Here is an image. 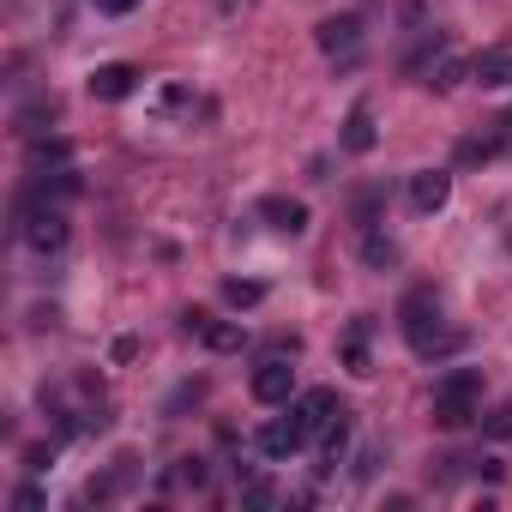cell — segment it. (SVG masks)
I'll list each match as a JSON object with an SVG mask.
<instances>
[{"label":"cell","instance_id":"obj_1","mask_svg":"<svg viewBox=\"0 0 512 512\" xmlns=\"http://www.w3.org/2000/svg\"><path fill=\"white\" fill-rule=\"evenodd\" d=\"M398 320H404V344H410L422 362H440V356L464 350V332L440 320V296H434V290H410L404 308H398Z\"/></svg>","mask_w":512,"mask_h":512},{"label":"cell","instance_id":"obj_2","mask_svg":"<svg viewBox=\"0 0 512 512\" xmlns=\"http://www.w3.org/2000/svg\"><path fill=\"white\" fill-rule=\"evenodd\" d=\"M476 398H482V368H452V374L434 386V422H440V428L476 422Z\"/></svg>","mask_w":512,"mask_h":512},{"label":"cell","instance_id":"obj_3","mask_svg":"<svg viewBox=\"0 0 512 512\" xmlns=\"http://www.w3.org/2000/svg\"><path fill=\"white\" fill-rule=\"evenodd\" d=\"M314 43H320L332 61H350V55L362 49V19H356V13H332V19L314 25Z\"/></svg>","mask_w":512,"mask_h":512},{"label":"cell","instance_id":"obj_4","mask_svg":"<svg viewBox=\"0 0 512 512\" xmlns=\"http://www.w3.org/2000/svg\"><path fill=\"white\" fill-rule=\"evenodd\" d=\"M253 446H260L266 458H290V452H302V446H308V428H302V416L290 410V416H272L260 434H253Z\"/></svg>","mask_w":512,"mask_h":512},{"label":"cell","instance_id":"obj_5","mask_svg":"<svg viewBox=\"0 0 512 512\" xmlns=\"http://www.w3.org/2000/svg\"><path fill=\"white\" fill-rule=\"evenodd\" d=\"M290 392H296V368L284 356H266L260 368H253V398L260 404H290Z\"/></svg>","mask_w":512,"mask_h":512},{"label":"cell","instance_id":"obj_6","mask_svg":"<svg viewBox=\"0 0 512 512\" xmlns=\"http://www.w3.org/2000/svg\"><path fill=\"white\" fill-rule=\"evenodd\" d=\"M133 91H139V67H127V61H109V67L91 73V97H97V103H121V97H133Z\"/></svg>","mask_w":512,"mask_h":512},{"label":"cell","instance_id":"obj_7","mask_svg":"<svg viewBox=\"0 0 512 512\" xmlns=\"http://www.w3.org/2000/svg\"><path fill=\"white\" fill-rule=\"evenodd\" d=\"M446 199H452V175H446V169H416V175H410V205H416L422 217H434Z\"/></svg>","mask_w":512,"mask_h":512},{"label":"cell","instance_id":"obj_8","mask_svg":"<svg viewBox=\"0 0 512 512\" xmlns=\"http://www.w3.org/2000/svg\"><path fill=\"white\" fill-rule=\"evenodd\" d=\"M374 145H380V127H374V109H368V103H356V109L344 115V151H350V157H368Z\"/></svg>","mask_w":512,"mask_h":512},{"label":"cell","instance_id":"obj_9","mask_svg":"<svg viewBox=\"0 0 512 512\" xmlns=\"http://www.w3.org/2000/svg\"><path fill=\"white\" fill-rule=\"evenodd\" d=\"M260 217H266L278 235H302V229H308V205H302V199H284V193L260 199Z\"/></svg>","mask_w":512,"mask_h":512},{"label":"cell","instance_id":"obj_10","mask_svg":"<svg viewBox=\"0 0 512 512\" xmlns=\"http://www.w3.org/2000/svg\"><path fill=\"white\" fill-rule=\"evenodd\" d=\"M296 416H302V428H308V434H320L326 422H338V416H344V404H338V392H332V386H314V392L296 404Z\"/></svg>","mask_w":512,"mask_h":512},{"label":"cell","instance_id":"obj_11","mask_svg":"<svg viewBox=\"0 0 512 512\" xmlns=\"http://www.w3.org/2000/svg\"><path fill=\"white\" fill-rule=\"evenodd\" d=\"M344 446H350V410H344L338 422H326V428H320V464H314V470H320V476H332V470L344 464Z\"/></svg>","mask_w":512,"mask_h":512},{"label":"cell","instance_id":"obj_12","mask_svg":"<svg viewBox=\"0 0 512 512\" xmlns=\"http://www.w3.org/2000/svg\"><path fill=\"white\" fill-rule=\"evenodd\" d=\"M470 79H476V85H488V91L512 85V49H482V55L470 61Z\"/></svg>","mask_w":512,"mask_h":512},{"label":"cell","instance_id":"obj_13","mask_svg":"<svg viewBox=\"0 0 512 512\" xmlns=\"http://www.w3.org/2000/svg\"><path fill=\"white\" fill-rule=\"evenodd\" d=\"M25 163H31V175H49V169H67V163H73V145H67V139H31V151H25Z\"/></svg>","mask_w":512,"mask_h":512},{"label":"cell","instance_id":"obj_14","mask_svg":"<svg viewBox=\"0 0 512 512\" xmlns=\"http://www.w3.org/2000/svg\"><path fill=\"white\" fill-rule=\"evenodd\" d=\"M199 338H205V350L235 356V350L247 344V326H235V320H205V326H199Z\"/></svg>","mask_w":512,"mask_h":512},{"label":"cell","instance_id":"obj_15","mask_svg":"<svg viewBox=\"0 0 512 512\" xmlns=\"http://www.w3.org/2000/svg\"><path fill=\"white\" fill-rule=\"evenodd\" d=\"M368 332H374V320H356V326L344 332V368H350V374H374V356H368Z\"/></svg>","mask_w":512,"mask_h":512},{"label":"cell","instance_id":"obj_16","mask_svg":"<svg viewBox=\"0 0 512 512\" xmlns=\"http://www.w3.org/2000/svg\"><path fill=\"white\" fill-rule=\"evenodd\" d=\"M464 73H470V61H458V55L446 49V55H440V61H434L428 73H422V85H428V91H452V85H458Z\"/></svg>","mask_w":512,"mask_h":512},{"label":"cell","instance_id":"obj_17","mask_svg":"<svg viewBox=\"0 0 512 512\" xmlns=\"http://www.w3.org/2000/svg\"><path fill=\"white\" fill-rule=\"evenodd\" d=\"M362 260H368L374 272L398 266V241H392V235H380V229H368V235H362Z\"/></svg>","mask_w":512,"mask_h":512},{"label":"cell","instance_id":"obj_18","mask_svg":"<svg viewBox=\"0 0 512 512\" xmlns=\"http://www.w3.org/2000/svg\"><path fill=\"white\" fill-rule=\"evenodd\" d=\"M284 494H278V482H266V476H247L241 482V506H253V512H272Z\"/></svg>","mask_w":512,"mask_h":512},{"label":"cell","instance_id":"obj_19","mask_svg":"<svg viewBox=\"0 0 512 512\" xmlns=\"http://www.w3.org/2000/svg\"><path fill=\"white\" fill-rule=\"evenodd\" d=\"M500 145H506V133H476L458 145V163H488V157H500Z\"/></svg>","mask_w":512,"mask_h":512},{"label":"cell","instance_id":"obj_20","mask_svg":"<svg viewBox=\"0 0 512 512\" xmlns=\"http://www.w3.org/2000/svg\"><path fill=\"white\" fill-rule=\"evenodd\" d=\"M211 482V470H205V458H175V470H169V488H205Z\"/></svg>","mask_w":512,"mask_h":512},{"label":"cell","instance_id":"obj_21","mask_svg":"<svg viewBox=\"0 0 512 512\" xmlns=\"http://www.w3.org/2000/svg\"><path fill=\"white\" fill-rule=\"evenodd\" d=\"M223 302H229V308H260V302H266V284H253V278H229V284H223Z\"/></svg>","mask_w":512,"mask_h":512},{"label":"cell","instance_id":"obj_22","mask_svg":"<svg viewBox=\"0 0 512 512\" xmlns=\"http://www.w3.org/2000/svg\"><path fill=\"white\" fill-rule=\"evenodd\" d=\"M157 109H163V115H181V109H193V91H187V85H163V91H157Z\"/></svg>","mask_w":512,"mask_h":512},{"label":"cell","instance_id":"obj_23","mask_svg":"<svg viewBox=\"0 0 512 512\" xmlns=\"http://www.w3.org/2000/svg\"><path fill=\"white\" fill-rule=\"evenodd\" d=\"M380 199H386V187H362V193H356V223H374Z\"/></svg>","mask_w":512,"mask_h":512},{"label":"cell","instance_id":"obj_24","mask_svg":"<svg viewBox=\"0 0 512 512\" xmlns=\"http://www.w3.org/2000/svg\"><path fill=\"white\" fill-rule=\"evenodd\" d=\"M482 434H494V440L512 434V410H488V416H482Z\"/></svg>","mask_w":512,"mask_h":512},{"label":"cell","instance_id":"obj_25","mask_svg":"<svg viewBox=\"0 0 512 512\" xmlns=\"http://www.w3.org/2000/svg\"><path fill=\"white\" fill-rule=\"evenodd\" d=\"M49 464H55V446H31L25 452V470H49Z\"/></svg>","mask_w":512,"mask_h":512},{"label":"cell","instance_id":"obj_26","mask_svg":"<svg viewBox=\"0 0 512 512\" xmlns=\"http://www.w3.org/2000/svg\"><path fill=\"white\" fill-rule=\"evenodd\" d=\"M109 356H115V362H133V356H139V338H115V350H109Z\"/></svg>","mask_w":512,"mask_h":512},{"label":"cell","instance_id":"obj_27","mask_svg":"<svg viewBox=\"0 0 512 512\" xmlns=\"http://www.w3.org/2000/svg\"><path fill=\"white\" fill-rule=\"evenodd\" d=\"M13 506H19V512H37V506H43V494H37V488H19V494H13Z\"/></svg>","mask_w":512,"mask_h":512},{"label":"cell","instance_id":"obj_28","mask_svg":"<svg viewBox=\"0 0 512 512\" xmlns=\"http://www.w3.org/2000/svg\"><path fill=\"white\" fill-rule=\"evenodd\" d=\"M97 7H103V13H115V19H121V13H133V7H139V0H97Z\"/></svg>","mask_w":512,"mask_h":512},{"label":"cell","instance_id":"obj_29","mask_svg":"<svg viewBox=\"0 0 512 512\" xmlns=\"http://www.w3.org/2000/svg\"><path fill=\"white\" fill-rule=\"evenodd\" d=\"M217 7H223V13H241V7H247V0H217Z\"/></svg>","mask_w":512,"mask_h":512},{"label":"cell","instance_id":"obj_30","mask_svg":"<svg viewBox=\"0 0 512 512\" xmlns=\"http://www.w3.org/2000/svg\"><path fill=\"white\" fill-rule=\"evenodd\" d=\"M500 133H506V139H512V109H506V121H500Z\"/></svg>","mask_w":512,"mask_h":512}]
</instances>
